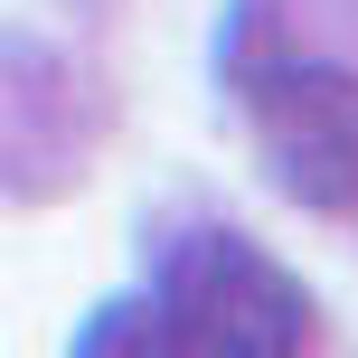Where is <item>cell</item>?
Segmentation results:
<instances>
[{"label": "cell", "mask_w": 358, "mask_h": 358, "mask_svg": "<svg viewBox=\"0 0 358 358\" xmlns=\"http://www.w3.org/2000/svg\"><path fill=\"white\" fill-rule=\"evenodd\" d=\"M151 321H161V358H302L321 340L311 292L236 227H198L170 245Z\"/></svg>", "instance_id": "6da1fadb"}, {"label": "cell", "mask_w": 358, "mask_h": 358, "mask_svg": "<svg viewBox=\"0 0 358 358\" xmlns=\"http://www.w3.org/2000/svg\"><path fill=\"white\" fill-rule=\"evenodd\" d=\"M245 113H255V151L292 208L311 217L358 208V76L283 57V66L245 76Z\"/></svg>", "instance_id": "7a4b0ae2"}]
</instances>
